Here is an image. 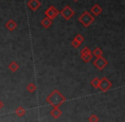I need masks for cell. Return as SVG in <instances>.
<instances>
[{
  "instance_id": "cell-12",
  "label": "cell",
  "mask_w": 125,
  "mask_h": 122,
  "mask_svg": "<svg viewBox=\"0 0 125 122\" xmlns=\"http://www.w3.org/2000/svg\"><path fill=\"white\" fill-rule=\"evenodd\" d=\"M93 57L94 56H93L92 52H90V53H86V54H81V58H82V60L84 62H86V63L90 62L93 59Z\"/></svg>"
},
{
  "instance_id": "cell-3",
  "label": "cell",
  "mask_w": 125,
  "mask_h": 122,
  "mask_svg": "<svg viewBox=\"0 0 125 122\" xmlns=\"http://www.w3.org/2000/svg\"><path fill=\"white\" fill-rule=\"evenodd\" d=\"M75 11L71 9V7L69 5H66L63 9H62L61 11H59V15H61L62 18L66 21H69L74 16H75Z\"/></svg>"
},
{
  "instance_id": "cell-7",
  "label": "cell",
  "mask_w": 125,
  "mask_h": 122,
  "mask_svg": "<svg viewBox=\"0 0 125 122\" xmlns=\"http://www.w3.org/2000/svg\"><path fill=\"white\" fill-rule=\"evenodd\" d=\"M27 6H28L31 10L36 11L40 8L41 3H40V0H28V4H27Z\"/></svg>"
},
{
  "instance_id": "cell-8",
  "label": "cell",
  "mask_w": 125,
  "mask_h": 122,
  "mask_svg": "<svg viewBox=\"0 0 125 122\" xmlns=\"http://www.w3.org/2000/svg\"><path fill=\"white\" fill-rule=\"evenodd\" d=\"M5 28H7V30H9L10 32H13L16 28H17V24L14 20H9L7 22L5 23Z\"/></svg>"
},
{
  "instance_id": "cell-13",
  "label": "cell",
  "mask_w": 125,
  "mask_h": 122,
  "mask_svg": "<svg viewBox=\"0 0 125 122\" xmlns=\"http://www.w3.org/2000/svg\"><path fill=\"white\" fill-rule=\"evenodd\" d=\"M20 68V66L17 62H11L9 64V69L11 71L12 73H15Z\"/></svg>"
},
{
  "instance_id": "cell-18",
  "label": "cell",
  "mask_w": 125,
  "mask_h": 122,
  "mask_svg": "<svg viewBox=\"0 0 125 122\" xmlns=\"http://www.w3.org/2000/svg\"><path fill=\"white\" fill-rule=\"evenodd\" d=\"M99 117L96 114H94V113L91 114L90 116L88 117V122H99Z\"/></svg>"
},
{
  "instance_id": "cell-16",
  "label": "cell",
  "mask_w": 125,
  "mask_h": 122,
  "mask_svg": "<svg viewBox=\"0 0 125 122\" xmlns=\"http://www.w3.org/2000/svg\"><path fill=\"white\" fill-rule=\"evenodd\" d=\"M99 81H100V79H99V78L96 77V78H94V79H92V81L90 82V84L94 88H95V89H99Z\"/></svg>"
},
{
  "instance_id": "cell-23",
  "label": "cell",
  "mask_w": 125,
  "mask_h": 122,
  "mask_svg": "<svg viewBox=\"0 0 125 122\" xmlns=\"http://www.w3.org/2000/svg\"><path fill=\"white\" fill-rule=\"evenodd\" d=\"M73 1H75V2H77V1H79V0H73Z\"/></svg>"
},
{
  "instance_id": "cell-9",
  "label": "cell",
  "mask_w": 125,
  "mask_h": 122,
  "mask_svg": "<svg viewBox=\"0 0 125 122\" xmlns=\"http://www.w3.org/2000/svg\"><path fill=\"white\" fill-rule=\"evenodd\" d=\"M52 23H53L52 20L49 19L48 17L43 18V19L41 20V21H40V24H41V26L43 27V28H45V29H47V28H50V27L52 25Z\"/></svg>"
},
{
  "instance_id": "cell-15",
  "label": "cell",
  "mask_w": 125,
  "mask_h": 122,
  "mask_svg": "<svg viewBox=\"0 0 125 122\" xmlns=\"http://www.w3.org/2000/svg\"><path fill=\"white\" fill-rule=\"evenodd\" d=\"M92 54H93V56H95L96 58H97V57L103 56V50H101L100 48L97 47V48H95L94 50H93Z\"/></svg>"
},
{
  "instance_id": "cell-1",
  "label": "cell",
  "mask_w": 125,
  "mask_h": 122,
  "mask_svg": "<svg viewBox=\"0 0 125 122\" xmlns=\"http://www.w3.org/2000/svg\"><path fill=\"white\" fill-rule=\"evenodd\" d=\"M45 101L50 105H52L53 108H59V106H61L62 103L66 102V97L58 90L55 89L49 96H47Z\"/></svg>"
},
{
  "instance_id": "cell-4",
  "label": "cell",
  "mask_w": 125,
  "mask_h": 122,
  "mask_svg": "<svg viewBox=\"0 0 125 122\" xmlns=\"http://www.w3.org/2000/svg\"><path fill=\"white\" fill-rule=\"evenodd\" d=\"M111 86H112V83H111V80H109L106 77H103L102 79H100L99 89L101 91H103V92L108 91L111 88Z\"/></svg>"
},
{
  "instance_id": "cell-14",
  "label": "cell",
  "mask_w": 125,
  "mask_h": 122,
  "mask_svg": "<svg viewBox=\"0 0 125 122\" xmlns=\"http://www.w3.org/2000/svg\"><path fill=\"white\" fill-rule=\"evenodd\" d=\"M15 113H16V114L17 115L18 117H22L25 115V113H26V109H25L24 108H22V107H18V108H16V109L15 110Z\"/></svg>"
},
{
  "instance_id": "cell-2",
  "label": "cell",
  "mask_w": 125,
  "mask_h": 122,
  "mask_svg": "<svg viewBox=\"0 0 125 122\" xmlns=\"http://www.w3.org/2000/svg\"><path fill=\"white\" fill-rule=\"evenodd\" d=\"M78 21L85 28H88L91 24L94 21V17L88 12V11H84L78 18Z\"/></svg>"
},
{
  "instance_id": "cell-21",
  "label": "cell",
  "mask_w": 125,
  "mask_h": 122,
  "mask_svg": "<svg viewBox=\"0 0 125 122\" xmlns=\"http://www.w3.org/2000/svg\"><path fill=\"white\" fill-rule=\"evenodd\" d=\"M90 52H92V51H91V50H90V49H89L87 46H86V47H84V48H82V50H81V54L90 53Z\"/></svg>"
},
{
  "instance_id": "cell-17",
  "label": "cell",
  "mask_w": 125,
  "mask_h": 122,
  "mask_svg": "<svg viewBox=\"0 0 125 122\" xmlns=\"http://www.w3.org/2000/svg\"><path fill=\"white\" fill-rule=\"evenodd\" d=\"M27 91L29 93H33L35 91H36V85H35L34 83L31 82L27 85Z\"/></svg>"
},
{
  "instance_id": "cell-11",
  "label": "cell",
  "mask_w": 125,
  "mask_h": 122,
  "mask_svg": "<svg viewBox=\"0 0 125 122\" xmlns=\"http://www.w3.org/2000/svg\"><path fill=\"white\" fill-rule=\"evenodd\" d=\"M51 115H52V117H53L54 119H58L59 117L62 115V111H61L60 109H59L58 108H53L52 110H51L50 112Z\"/></svg>"
},
{
  "instance_id": "cell-5",
  "label": "cell",
  "mask_w": 125,
  "mask_h": 122,
  "mask_svg": "<svg viewBox=\"0 0 125 122\" xmlns=\"http://www.w3.org/2000/svg\"><path fill=\"white\" fill-rule=\"evenodd\" d=\"M93 63H94V67H95L96 68H98L99 71H102L103 69L108 65V61L106 60L104 57L100 56V57H97V58L93 62Z\"/></svg>"
},
{
  "instance_id": "cell-20",
  "label": "cell",
  "mask_w": 125,
  "mask_h": 122,
  "mask_svg": "<svg viewBox=\"0 0 125 122\" xmlns=\"http://www.w3.org/2000/svg\"><path fill=\"white\" fill-rule=\"evenodd\" d=\"M71 45L74 47V48H76L77 49V48H79V47L81 46V44L79 43L78 41H76L75 39H73L71 41Z\"/></svg>"
},
{
  "instance_id": "cell-19",
  "label": "cell",
  "mask_w": 125,
  "mask_h": 122,
  "mask_svg": "<svg viewBox=\"0 0 125 122\" xmlns=\"http://www.w3.org/2000/svg\"><path fill=\"white\" fill-rule=\"evenodd\" d=\"M74 39H75L76 41H78L79 43H80L81 45H82V44L84 42V40H85V38H84V37L82 36V34H80V33H79V34L75 35V37L74 38Z\"/></svg>"
},
{
  "instance_id": "cell-10",
  "label": "cell",
  "mask_w": 125,
  "mask_h": 122,
  "mask_svg": "<svg viewBox=\"0 0 125 122\" xmlns=\"http://www.w3.org/2000/svg\"><path fill=\"white\" fill-rule=\"evenodd\" d=\"M102 11H103L102 8H101L99 4H94V5L91 8V13L94 14V16H99V15L102 13Z\"/></svg>"
},
{
  "instance_id": "cell-6",
  "label": "cell",
  "mask_w": 125,
  "mask_h": 122,
  "mask_svg": "<svg viewBox=\"0 0 125 122\" xmlns=\"http://www.w3.org/2000/svg\"><path fill=\"white\" fill-rule=\"evenodd\" d=\"M45 17H48L51 20H54L59 15V10L53 5H51L45 11Z\"/></svg>"
},
{
  "instance_id": "cell-22",
  "label": "cell",
  "mask_w": 125,
  "mask_h": 122,
  "mask_svg": "<svg viewBox=\"0 0 125 122\" xmlns=\"http://www.w3.org/2000/svg\"><path fill=\"white\" fill-rule=\"evenodd\" d=\"M3 107H4V103H3V102L1 101V100H0V109H1V108H2Z\"/></svg>"
}]
</instances>
